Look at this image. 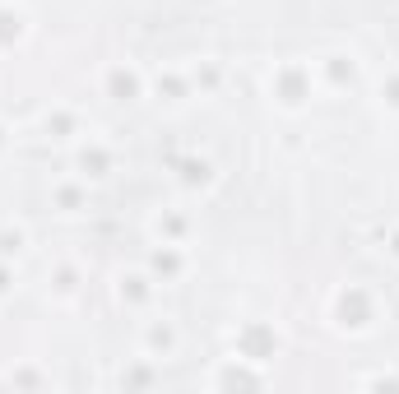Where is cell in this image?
Masks as SVG:
<instances>
[{"mask_svg": "<svg viewBox=\"0 0 399 394\" xmlns=\"http://www.w3.org/2000/svg\"><path fill=\"white\" fill-rule=\"evenodd\" d=\"M112 89H116V93H125V98H130V93H135V79H130V75H116V79H112Z\"/></svg>", "mask_w": 399, "mask_h": 394, "instance_id": "1", "label": "cell"}, {"mask_svg": "<svg viewBox=\"0 0 399 394\" xmlns=\"http://www.w3.org/2000/svg\"><path fill=\"white\" fill-rule=\"evenodd\" d=\"M10 33H19V19H10V15H0V37H10Z\"/></svg>", "mask_w": 399, "mask_h": 394, "instance_id": "2", "label": "cell"}]
</instances>
